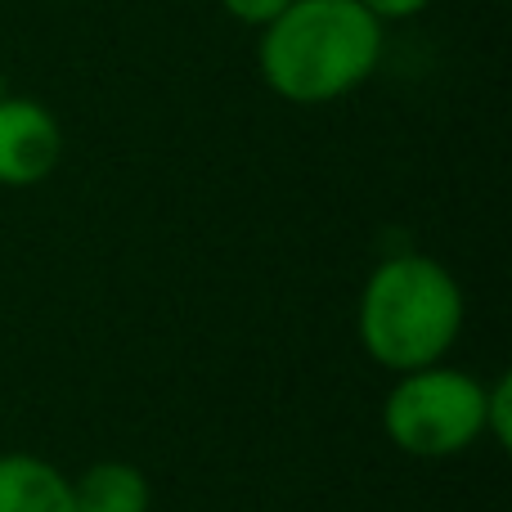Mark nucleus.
I'll list each match as a JSON object with an SVG mask.
<instances>
[{"label": "nucleus", "mask_w": 512, "mask_h": 512, "mask_svg": "<svg viewBox=\"0 0 512 512\" xmlns=\"http://www.w3.org/2000/svg\"><path fill=\"white\" fill-rule=\"evenodd\" d=\"M382 59V18L360 0H292L261 32L265 86L288 104H333Z\"/></svg>", "instance_id": "obj_1"}, {"label": "nucleus", "mask_w": 512, "mask_h": 512, "mask_svg": "<svg viewBox=\"0 0 512 512\" xmlns=\"http://www.w3.org/2000/svg\"><path fill=\"white\" fill-rule=\"evenodd\" d=\"M463 328V292L423 252L387 256L360 292V342L382 369L414 373L441 364Z\"/></svg>", "instance_id": "obj_2"}, {"label": "nucleus", "mask_w": 512, "mask_h": 512, "mask_svg": "<svg viewBox=\"0 0 512 512\" xmlns=\"http://www.w3.org/2000/svg\"><path fill=\"white\" fill-rule=\"evenodd\" d=\"M382 427L391 445L414 459H450L486 436V382L472 373L427 364L400 373L382 405Z\"/></svg>", "instance_id": "obj_3"}, {"label": "nucleus", "mask_w": 512, "mask_h": 512, "mask_svg": "<svg viewBox=\"0 0 512 512\" xmlns=\"http://www.w3.org/2000/svg\"><path fill=\"white\" fill-rule=\"evenodd\" d=\"M63 158V131L36 99L0 95V185H41Z\"/></svg>", "instance_id": "obj_4"}, {"label": "nucleus", "mask_w": 512, "mask_h": 512, "mask_svg": "<svg viewBox=\"0 0 512 512\" xmlns=\"http://www.w3.org/2000/svg\"><path fill=\"white\" fill-rule=\"evenodd\" d=\"M0 512H77L72 481L36 454H0Z\"/></svg>", "instance_id": "obj_5"}, {"label": "nucleus", "mask_w": 512, "mask_h": 512, "mask_svg": "<svg viewBox=\"0 0 512 512\" xmlns=\"http://www.w3.org/2000/svg\"><path fill=\"white\" fill-rule=\"evenodd\" d=\"M72 499L77 512H149L153 490L135 463L104 459L72 481Z\"/></svg>", "instance_id": "obj_6"}, {"label": "nucleus", "mask_w": 512, "mask_h": 512, "mask_svg": "<svg viewBox=\"0 0 512 512\" xmlns=\"http://www.w3.org/2000/svg\"><path fill=\"white\" fill-rule=\"evenodd\" d=\"M486 436L499 450H508V441H512V382L508 378L486 387Z\"/></svg>", "instance_id": "obj_7"}, {"label": "nucleus", "mask_w": 512, "mask_h": 512, "mask_svg": "<svg viewBox=\"0 0 512 512\" xmlns=\"http://www.w3.org/2000/svg\"><path fill=\"white\" fill-rule=\"evenodd\" d=\"M292 0H221L225 14H234L239 23H252V27H265L274 14H283Z\"/></svg>", "instance_id": "obj_8"}, {"label": "nucleus", "mask_w": 512, "mask_h": 512, "mask_svg": "<svg viewBox=\"0 0 512 512\" xmlns=\"http://www.w3.org/2000/svg\"><path fill=\"white\" fill-rule=\"evenodd\" d=\"M373 18H414L418 9H427L432 0H360Z\"/></svg>", "instance_id": "obj_9"}]
</instances>
